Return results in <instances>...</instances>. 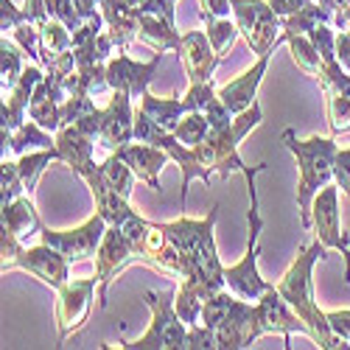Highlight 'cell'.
<instances>
[{
  "label": "cell",
  "instance_id": "1",
  "mask_svg": "<svg viewBox=\"0 0 350 350\" xmlns=\"http://www.w3.org/2000/svg\"><path fill=\"white\" fill-rule=\"evenodd\" d=\"M328 255V247L323 241H314L308 247H303L297 252V258L291 260V267L283 272V278L275 283L278 291L286 297V303L295 308V314L303 319L311 331V342L323 350H350V342L339 339L331 325H328V314L317 306V297H314V267L317 260H323Z\"/></svg>",
  "mask_w": 350,
  "mask_h": 350
},
{
  "label": "cell",
  "instance_id": "2",
  "mask_svg": "<svg viewBox=\"0 0 350 350\" xmlns=\"http://www.w3.org/2000/svg\"><path fill=\"white\" fill-rule=\"evenodd\" d=\"M283 146L291 152L300 171L297 180V208H300V221L308 230L311 227V205L314 196L325 185L334 183V160H336V143L334 137L314 135L308 140H300L295 129H283Z\"/></svg>",
  "mask_w": 350,
  "mask_h": 350
},
{
  "label": "cell",
  "instance_id": "3",
  "mask_svg": "<svg viewBox=\"0 0 350 350\" xmlns=\"http://www.w3.org/2000/svg\"><path fill=\"white\" fill-rule=\"evenodd\" d=\"M260 121H264V109H260V104L255 101L250 109L239 112L236 118H232L230 126H224V129H211L205 140L193 146V154H196L199 165L205 168L211 177H221V180H227L232 171L244 174L250 165L241 160L239 146H241V140H244L255 126H260Z\"/></svg>",
  "mask_w": 350,
  "mask_h": 350
},
{
  "label": "cell",
  "instance_id": "4",
  "mask_svg": "<svg viewBox=\"0 0 350 350\" xmlns=\"http://www.w3.org/2000/svg\"><path fill=\"white\" fill-rule=\"evenodd\" d=\"M267 168V163H258V165H250L244 171V180H247V188H250V211H247V252L239 264L232 267H224V283L232 295H239L241 300H250L255 303L264 291L269 288V283L260 278V269H258V252H260V230H264V219H260V202H258V185H255V177L260 171Z\"/></svg>",
  "mask_w": 350,
  "mask_h": 350
},
{
  "label": "cell",
  "instance_id": "5",
  "mask_svg": "<svg viewBox=\"0 0 350 350\" xmlns=\"http://www.w3.org/2000/svg\"><path fill=\"white\" fill-rule=\"evenodd\" d=\"M146 306L152 311V325L143 336H137L135 342L121 339L118 347L126 350H183L185 347V336H188V325L183 323V317L177 314L174 306V295H160V291H146L143 295Z\"/></svg>",
  "mask_w": 350,
  "mask_h": 350
},
{
  "label": "cell",
  "instance_id": "6",
  "mask_svg": "<svg viewBox=\"0 0 350 350\" xmlns=\"http://www.w3.org/2000/svg\"><path fill=\"white\" fill-rule=\"evenodd\" d=\"M232 20H236L244 42L252 48L255 56L275 53L278 45H286L283 17L275 14L269 0H230Z\"/></svg>",
  "mask_w": 350,
  "mask_h": 350
},
{
  "label": "cell",
  "instance_id": "7",
  "mask_svg": "<svg viewBox=\"0 0 350 350\" xmlns=\"http://www.w3.org/2000/svg\"><path fill=\"white\" fill-rule=\"evenodd\" d=\"M98 288V278H76L68 280L65 286H59V297H56V328H59V347L79 334L87 319L93 314V295Z\"/></svg>",
  "mask_w": 350,
  "mask_h": 350
},
{
  "label": "cell",
  "instance_id": "8",
  "mask_svg": "<svg viewBox=\"0 0 350 350\" xmlns=\"http://www.w3.org/2000/svg\"><path fill=\"white\" fill-rule=\"evenodd\" d=\"M311 230L328 250H339L345 258V283H350V239L339 221V185L331 183L314 196L311 205Z\"/></svg>",
  "mask_w": 350,
  "mask_h": 350
},
{
  "label": "cell",
  "instance_id": "9",
  "mask_svg": "<svg viewBox=\"0 0 350 350\" xmlns=\"http://www.w3.org/2000/svg\"><path fill=\"white\" fill-rule=\"evenodd\" d=\"M107 221L104 216L93 213L84 224L73 227V230H51V227H40V241L59 250L68 260H81V258H90L98 252L101 241H104V232H107Z\"/></svg>",
  "mask_w": 350,
  "mask_h": 350
},
{
  "label": "cell",
  "instance_id": "10",
  "mask_svg": "<svg viewBox=\"0 0 350 350\" xmlns=\"http://www.w3.org/2000/svg\"><path fill=\"white\" fill-rule=\"evenodd\" d=\"M12 269H23L28 275H34L40 283L51 286V288H59L70 280V260L48 244H37V247H23L9 264L3 267V275Z\"/></svg>",
  "mask_w": 350,
  "mask_h": 350
},
{
  "label": "cell",
  "instance_id": "11",
  "mask_svg": "<svg viewBox=\"0 0 350 350\" xmlns=\"http://www.w3.org/2000/svg\"><path fill=\"white\" fill-rule=\"evenodd\" d=\"M129 264H137V255L132 250V244L126 241V236L118 230V227H107L104 232V241L96 252V278H98V308L104 311L107 308V291H109V283L118 278Z\"/></svg>",
  "mask_w": 350,
  "mask_h": 350
},
{
  "label": "cell",
  "instance_id": "12",
  "mask_svg": "<svg viewBox=\"0 0 350 350\" xmlns=\"http://www.w3.org/2000/svg\"><path fill=\"white\" fill-rule=\"evenodd\" d=\"M255 311H258V336H267V334H280L286 339V347H288V336L291 334H306L311 336L308 325L295 314L286 303V297L278 291L275 283H269V288L255 300Z\"/></svg>",
  "mask_w": 350,
  "mask_h": 350
},
{
  "label": "cell",
  "instance_id": "13",
  "mask_svg": "<svg viewBox=\"0 0 350 350\" xmlns=\"http://www.w3.org/2000/svg\"><path fill=\"white\" fill-rule=\"evenodd\" d=\"M163 62V53L154 51V56L149 62H135L132 56H126V51H118L107 62V84L112 90H126L132 98H140L146 90H149L152 79L157 76Z\"/></svg>",
  "mask_w": 350,
  "mask_h": 350
},
{
  "label": "cell",
  "instance_id": "14",
  "mask_svg": "<svg viewBox=\"0 0 350 350\" xmlns=\"http://www.w3.org/2000/svg\"><path fill=\"white\" fill-rule=\"evenodd\" d=\"M132 96L126 90H115L109 104L104 107L101 118V132H98V146L107 152H118L126 143L135 140V107Z\"/></svg>",
  "mask_w": 350,
  "mask_h": 350
},
{
  "label": "cell",
  "instance_id": "15",
  "mask_svg": "<svg viewBox=\"0 0 350 350\" xmlns=\"http://www.w3.org/2000/svg\"><path fill=\"white\" fill-rule=\"evenodd\" d=\"M216 219H219V205L211 208L208 219H188V216H180L177 221H165L160 224L165 230L168 241L183 252V258H191V255H199L211 247H216Z\"/></svg>",
  "mask_w": 350,
  "mask_h": 350
},
{
  "label": "cell",
  "instance_id": "16",
  "mask_svg": "<svg viewBox=\"0 0 350 350\" xmlns=\"http://www.w3.org/2000/svg\"><path fill=\"white\" fill-rule=\"evenodd\" d=\"M216 331V347L221 350H241V347H252L260 336H258V311L255 303L250 300H236L230 308V314L213 328Z\"/></svg>",
  "mask_w": 350,
  "mask_h": 350
},
{
  "label": "cell",
  "instance_id": "17",
  "mask_svg": "<svg viewBox=\"0 0 350 350\" xmlns=\"http://www.w3.org/2000/svg\"><path fill=\"white\" fill-rule=\"evenodd\" d=\"M45 79V68L42 65H28L17 84L12 87L9 93H3V104H0V129L14 132L25 124V115H28V104H31V96L37 90V84Z\"/></svg>",
  "mask_w": 350,
  "mask_h": 350
},
{
  "label": "cell",
  "instance_id": "18",
  "mask_svg": "<svg viewBox=\"0 0 350 350\" xmlns=\"http://www.w3.org/2000/svg\"><path fill=\"white\" fill-rule=\"evenodd\" d=\"M180 59L185 65L188 81L191 84H202V81H211L219 62L224 56H219L208 40V31H185L183 34V51H180Z\"/></svg>",
  "mask_w": 350,
  "mask_h": 350
},
{
  "label": "cell",
  "instance_id": "19",
  "mask_svg": "<svg viewBox=\"0 0 350 350\" xmlns=\"http://www.w3.org/2000/svg\"><path fill=\"white\" fill-rule=\"evenodd\" d=\"M269 59H272V53H264V56H258V59L252 62V68H247L244 73H239L232 81H227L221 90H219V98L224 101V107L232 112V115H239L244 109H250L258 98V87L260 81H264L267 70H269Z\"/></svg>",
  "mask_w": 350,
  "mask_h": 350
},
{
  "label": "cell",
  "instance_id": "20",
  "mask_svg": "<svg viewBox=\"0 0 350 350\" xmlns=\"http://www.w3.org/2000/svg\"><path fill=\"white\" fill-rule=\"evenodd\" d=\"M118 157L121 160H126L129 163V168L135 171V177L140 180V183H146L154 193H160L163 188H160V180H157V174L168 165V152H163V149H157V146H152V143H140V140H132V143H126L124 149H118Z\"/></svg>",
  "mask_w": 350,
  "mask_h": 350
},
{
  "label": "cell",
  "instance_id": "21",
  "mask_svg": "<svg viewBox=\"0 0 350 350\" xmlns=\"http://www.w3.org/2000/svg\"><path fill=\"white\" fill-rule=\"evenodd\" d=\"M96 137L84 135L79 126H59L56 132V146H59V154H62V163L70 165V171L76 177H87L90 171H96V160H93V149H96Z\"/></svg>",
  "mask_w": 350,
  "mask_h": 350
},
{
  "label": "cell",
  "instance_id": "22",
  "mask_svg": "<svg viewBox=\"0 0 350 350\" xmlns=\"http://www.w3.org/2000/svg\"><path fill=\"white\" fill-rule=\"evenodd\" d=\"M84 183H87V188H90L93 199H96V213L104 216V221H107L109 227H124L129 219L137 216V211L129 208V199H124L118 191H112V188L104 183V177H101L98 168L87 174Z\"/></svg>",
  "mask_w": 350,
  "mask_h": 350
},
{
  "label": "cell",
  "instance_id": "23",
  "mask_svg": "<svg viewBox=\"0 0 350 350\" xmlns=\"http://www.w3.org/2000/svg\"><path fill=\"white\" fill-rule=\"evenodd\" d=\"M101 14L107 23V34L115 42L118 51H126L129 42L137 40V25H140V12L129 9L121 0H101Z\"/></svg>",
  "mask_w": 350,
  "mask_h": 350
},
{
  "label": "cell",
  "instance_id": "24",
  "mask_svg": "<svg viewBox=\"0 0 350 350\" xmlns=\"http://www.w3.org/2000/svg\"><path fill=\"white\" fill-rule=\"evenodd\" d=\"M137 40L149 42L154 51L165 53V51H183V34L177 31V20H168L163 14L154 12H143L140 14V25H137Z\"/></svg>",
  "mask_w": 350,
  "mask_h": 350
},
{
  "label": "cell",
  "instance_id": "25",
  "mask_svg": "<svg viewBox=\"0 0 350 350\" xmlns=\"http://www.w3.org/2000/svg\"><path fill=\"white\" fill-rule=\"evenodd\" d=\"M40 227H42V221H40L31 193L9 202V205H0V230L14 232L20 241L28 236H40Z\"/></svg>",
  "mask_w": 350,
  "mask_h": 350
},
{
  "label": "cell",
  "instance_id": "26",
  "mask_svg": "<svg viewBox=\"0 0 350 350\" xmlns=\"http://www.w3.org/2000/svg\"><path fill=\"white\" fill-rule=\"evenodd\" d=\"M0 137H3V157L9 152L20 157L25 152H40V149H53V146H56V135L42 129L37 121H25L14 132L0 129Z\"/></svg>",
  "mask_w": 350,
  "mask_h": 350
},
{
  "label": "cell",
  "instance_id": "27",
  "mask_svg": "<svg viewBox=\"0 0 350 350\" xmlns=\"http://www.w3.org/2000/svg\"><path fill=\"white\" fill-rule=\"evenodd\" d=\"M146 115H149L152 121H157L163 129H168V132H174L180 126V121H183V115H185V104H183V98L180 96H165V98H160V96H154L152 90H146L143 96H140V104H137Z\"/></svg>",
  "mask_w": 350,
  "mask_h": 350
},
{
  "label": "cell",
  "instance_id": "28",
  "mask_svg": "<svg viewBox=\"0 0 350 350\" xmlns=\"http://www.w3.org/2000/svg\"><path fill=\"white\" fill-rule=\"evenodd\" d=\"M286 34V31H283ZM286 45H288V51H291V59H295V65L306 73V76H311L314 81L323 76V70H325V59H323V53H319L317 48H314V42L306 37V34H286Z\"/></svg>",
  "mask_w": 350,
  "mask_h": 350
},
{
  "label": "cell",
  "instance_id": "29",
  "mask_svg": "<svg viewBox=\"0 0 350 350\" xmlns=\"http://www.w3.org/2000/svg\"><path fill=\"white\" fill-rule=\"evenodd\" d=\"M40 45H42V68H45L51 59H56L59 53L73 48V34H70L68 25H62L59 20L51 17L48 23L40 25Z\"/></svg>",
  "mask_w": 350,
  "mask_h": 350
},
{
  "label": "cell",
  "instance_id": "30",
  "mask_svg": "<svg viewBox=\"0 0 350 350\" xmlns=\"http://www.w3.org/2000/svg\"><path fill=\"white\" fill-rule=\"evenodd\" d=\"M56 160H62L59 146H53V149H40V152H25V154L17 157V168H20V174H23V183H25V191H28V193H34L40 174H42L51 163H56Z\"/></svg>",
  "mask_w": 350,
  "mask_h": 350
},
{
  "label": "cell",
  "instance_id": "31",
  "mask_svg": "<svg viewBox=\"0 0 350 350\" xmlns=\"http://www.w3.org/2000/svg\"><path fill=\"white\" fill-rule=\"evenodd\" d=\"M98 171H101V177L104 183L112 188V191H118L124 199L132 196V185H135V171L129 168L126 160L118 157V152H109V157L104 163H98Z\"/></svg>",
  "mask_w": 350,
  "mask_h": 350
},
{
  "label": "cell",
  "instance_id": "32",
  "mask_svg": "<svg viewBox=\"0 0 350 350\" xmlns=\"http://www.w3.org/2000/svg\"><path fill=\"white\" fill-rule=\"evenodd\" d=\"M336 12L334 9H325L323 3H317V0H311V3L300 12H295L291 17H283V31L286 34H308L314 25L319 23H334Z\"/></svg>",
  "mask_w": 350,
  "mask_h": 350
},
{
  "label": "cell",
  "instance_id": "33",
  "mask_svg": "<svg viewBox=\"0 0 350 350\" xmlns=\"http://www.w3.org/2000/svg\"><path fill=\"white\" fill-rule=\"evenodd\" d=\"M174 306H177V314L183 317V323L188 328L202 323V306H205V297H202V291L193 283L180 280L177 291H174Z\"/></svg>",
  "mask_w": 350,
  "mask_h": 350
},
{
  "label": "cell",
  "instance_id": "34",
  "mask_svg": "<svg viewBox=\"0 0 350 350\" xmlns=\"http://www.w3.org/2000/svg\"><path fill=\"white\" fill-rule=\"evenodd\" d=\"M23 51L20 48H14L6 37H3V42H0V90L3 93H9L12 87L17 84V79H20V73L25 70V65H23Z\"/></svg>",
  "mask_w": 350,
  "mask_h": 350
},
{
  "label": "cell",
  "instance_id": "35",
  "mask_svg": "<svg viewBox=\"0 0 350 350\" xmlns=\"http://www.w3.org/2000/svg\"><path fill=\"white\" fill-rule=\"evenodd\" d=\"M202 23L208 25V40H211V45H213V51L219 56H224L227 48H232V42L241 37L236 20H230V17H208Z\"/></svg>",
  "mask_w": 350,
  "mask_h": 350
},
{
  "label": "cell",
  "instance_id": "36",
  "mask_svg": "<svg viewBox=\"0 0 350 350\" xmlns=\"http://www.w3.org/2000/svg\"><path fill=\"white\" fill-rule=\"evenodd\" d=\"M325 109H328V129L331 137L350 132V98L342 93H325Z\"/></svg>",
  "mask_w": 350,
  "mask_h": 350
},
{
  "label": "cell",
  "instance_id": "37",
  "mask_svg": "<svg viewBox=\"0 0 350 350\" xmlns=\"http://www.w3.org/2000/svg\"><path fill=\"white\" fill-rule=\"evenodd\" d=\"M236 300H239V295H232L230 288H221V291H216V295H211L205 300V306H202V325L216 328L221 319L230 314V308H232Z\"/></svg>",
  "mask_w": 350,
  "mask_h": 350
},
{
  "label": "cell",
  "instance_id": "38",
  "mask_svg": "<svg viewBox=\"0 0 350 350\" xmlns=\"http://www.w3.org/2000/svg\"><path fill=\"white\" fill-rule=\"evenodd\" d=\"M23 191H25V183L17 168V160L3 157V163H0V205H9V202L20 199Z\"/></svg>",
  "mask_w": 350,
  "mask_h": 350
},
{
  "label": "cell",
  "instance_id": "39",
  "mask_svg": "<svg viewBox=\"0 0 350 350\" xmlns=\"http://www.w3.org/2000/svg\"><path fill=\"white\" fill-rule=\"evenodd\" d=\"M12 42L28 56L31 62H37V65H42V45H40V28L34 25V23H28V20H23L14 31H12Z\"/></svg>",
  "mask_w": 350,
  "mask_h": 350
},
{
  "label": "cell",
  "instance_id": "40",
  "mask_svg": "<svg viewBox=\"0 0 350 350\" xmlns=\"http://www.w3.org/2000/svg\"><path fill=\"white\" fill-rule=\"evenodd\" d=\"M208 132H211V124H208V115L205 112H185L180 126L174 129V135H177L185 146L202 143V140L208 137Z\"/></svg>",
  "mask_w": 350,
  "mask_h": 350
},
{
  "label": "cell",
  "instance_id": "41",
  "mask_svg": "<svg viewBox=\"0 0 350 350\" xmlns=\"http://www.w3.org/2000/svg\"><path fill=\"white\" fill-rule=\"evenodd\" d=\"M93 112H98V107L93 104V98L87 93H73L62 101V126L68 124H81L84 118H90Z\"/></svg>",
  "mask_w": 350,
  "mask_h": 350
},
{
  "label": "cell",
  "instance_id": "42",
  "mask_svg": "<svg viewBox=\"0 0 350 350\" xmlns=\"http://www.w3.org/2000/svg\"><path fill=\"white\" fill-rule=\"evenodd\" d=\"M219 96V90H213V79L211 81H202V84H191L188 87V93L183 98L185 104V112H205L208 104Z\"/></svg>",
  "mask_w": 350,
  "mask_h": 350
},
{
  "label": "cell",
  "instance_id": "43",
  "mask_svg": "<svg viewBox=\"0 0 350 350\" xmlns=\"http://www.w3.org/2000/svg\"><path fill=\"white\" fill-rule=\"evenodd\" d=\"M306 37L314 42V48H317L319 53H323V59H325V62H336V34L331 31V23H319V25H314Z\"/></svg>",
  "mask_w": 350,
  "mask_h": 350
},
{
  "label": "cell",
  "instance_id": "44",
  "mask_svg": "<svg viewBox=\"0 0 350 350\" xmlns=\"http://www.w3.org/2000/svg\"><path fill=\"white\" fill-rule=\"evenodd\" d=\"M48 14H51L53 20H59L62 25H68L70 34L81 25V14H79V9H76L73 0H48Z\"/></svg>",
  "mask_w": 350,
  "mask_h": 350
},
{
  "label": "cell",
  "instance_id": "45",
  "mask_svg": "<svg viewBox=\"0 0 350 350\" xmlns=\"http://www.w3.org/2000/svg\"><path fill=\"white\" fill-rule=\"evenodd\" d=\"M216 347V331L208 325H191L185 336V350H213Z\"/></svg>",
  "mask_w": 350,
  "mask_h": 350
},
{
  "label": "cell",
  "instance_id": "46",
  "mask_svg": "<svg viewBox=\"0 0 350 350\" xmlns=\"http://www.w3.org/2000/svg\"><path fill=\"white\" fill-rule=\"evenodd\" d=\"M334 183L350 199V149H339L334 160Z\"/></svg>",
  "mask_w": 350,
  "mask_h": 350
},
{
  "label": "cell",
  "instance_id": "47",
  "mask_svg": "<svg viewBox=\"0 0 350 350\" xmlns=\"http://www.w3.org/2000/svg\"><path fill=\"white\" fill-rule=\"evenodd\" d=\"M23 20H25V17H23V9H17L12 0H0V31L12 34Z\"/></svg>",
  "mask_w": 350,
  "mask_h": 350
},
{
  "label": "cell",
  "instance_id": "48",
  "mask_svg": "<svg viewBox=\"0 0 350 350\" xmlns=\"http://www.w3.org/2000/svg\"><path fill=\"white\" fill-rule=\"evenodd\" d=\"M23 17H25L28 23H34L37 28H40L42 23H48V20H51V14H48V0H25V3H23Z\"/></svg>",
  "mask_w": 350,
  "mask_h": 350
},
{
  "label": "cell",
  "instance_id": "49",
  "mask_svg": "<svg viewBox=\"0 0 350 350\" xmlns=\"http://www.w3.org/2000/svg\"><path fill=\"white\" fill-rule=\"evenodd\" d=\"M325 314H328V325H331V331H334L339 339L350 342V308H342V311H325Z\"/></svg>",
  "mask_w": 350,
  "mask_h": 350
},
{
  "label": "cell",
  "instance_id": "50",
  "mask_svg": "<svg viewBox=\"0 0 350 350\" xmlns=\"http://www.w3.org/2000/svg\"><path fill=\"white\" fill-rule=\"evenodd\" d=\"M232 3L230 0H199V17L208 20V17H230Z\"/></svg>",
  "mask_w": 350,
  "mask_h": 350
},
{
  "label": "cell",
  "instance_id": "51",
  "mask_svg": "<svg viewBox=\"0 0 350 350\" xmlns=\"http://www.w3.org/2000/svg\"><path fill=\"white\" fill-rule=\"evenodd\" d=\"M308 3H311V0H269V6H272L275 14H280V17H291L295 12L306 9Z\"/></svg>",
  "mask_w": 350,
  "mask_h": 350
},
{
  "label": "cell",
  "instance_id": "52",
  "mask_svg": "<svg viewBox=\"0 0 350 350\" xmlns=\"http://www.w3.org/2000/svg\"><path fill=\"white\" fill-rule=\"evenodd\" d=\"M336 62L350 73V31L336 34Z\"/></svg>",
  "mask_w": 350,
  "mask_h": 350
},
{
  "label": "cell",
  "instance_id": "53",
  "mask_svg": "<svg viewBox=\"0 0 350 350\" xmlns=\"http://www.w3.org/2000/svg\"><path fill=\"white\" fill-rule=\"evenodd\" d=\"M73 3H76V9H79L81 20H84V17H93V14L101 9V0H73Z\"/></svg>",
  "mask_w": 350,
  "mask_h": 350
},
{
  "label": "cell",
  "instance_id": "54",
  "mask_svg": "<svg viewBox=\"0 0 350 350\" xmlns=\"http://www.w3.org/2000/svg\"><path fill=\"white\" fill-rule=\"evenodd\" d=\"M334 23L339 25V31H350V9H336Z\"/></svg>",
  "mask_w": 350,
  "mask_h": 350
},
{
  "label": "cell",
  "instance_id": "55",
  "mask_svg": "<svg viewBox=\"0 0 350 350\" xmlns=\"http://www.w3.org/2000/svg\"><path fill=\"white\" fill-rule=\"evenodd\" d=\"M334 9H350V0H334Z\"/></svg>",
  "mask_w": 350,
  "mask_h": 350
},
{
  "label": "cell",
  "instance_id": "56",
  "mask_svg": "<svg viewBox=\"0 0 350 350\" xmlns=\"http://www.w3.org/2000/svg\"><path fill=\"white\" fill-rule=\"evenodd\" d=\"M317 3H323L325 9H334V0H317ZM334 12H336V9H334Z\"/></svg>",
  "mask_w": 350,
  "mask_h": 350
}]
</instances>
